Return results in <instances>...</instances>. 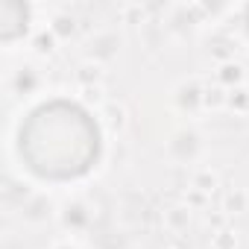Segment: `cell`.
<instances>
[{
	"label": "cell",
	"instance_id": "cell-1",
	"mask_svg": "<svg viewBox=\"0 0 249 249\" xmlns=\"http://www.w3.org/2000/svg\"><path fill=\"white\" fill-rule=\"evenodd\" d=\"M164 217H167V229L170 231H182L191 223V205H173V208L164 211Z\"/></svg>",
	"mask_w": 249,
	"mask_h": 249
},
{
	"label": "cell",
	"instance_id": "cell-2",
	"mask_svg": "<svg viewBox=\"0 0 249 249\" xmlns=\"http://www.w3.org/2000/svg\"><path fill=\"white\" fill-rule=\"evenodd\" d=\"M103 117H106V123H108L111 132H120L123 126H126V108L117 106V103H108V106L103 108Z\"/></svg>",
	"mask_w": 249,
	"mask_h": 249
},
{
	"label": "cell",
	"instance_id": "cell-3",
	"mask_svg": "<svg viewBox=\"0 0 249 249\" xmlns=\"http://www.w3.org/2000/svg\"><path fill=\"white\" fill-rule=\"evenodd\" d=\"M217 185H220V176L214 170H199L194 176V191H199V194H214Z\"/></svg>",
	"mask_w": 249,
	"mask_h": 249
},
{
	"label": "cell",
	"instance_id": "cell-4",
	"mask_svg": "<svg viewBox=\"0 0 249 249\" xmlns=\"http://www.w3.org/2000/svg\"><path fill=\"white\" fill-rule=\"evenodd\" d=\"M211 246L214 249H237V234L231 229H220V231H214Z\"/></svg>",
	"mask_w": 249,
	"mask_h": 249
},
{
	"label": "cell",
	"instance_id": "cell-5",
	"mask_svg": "<svg viewBox=\"0 0 249 249\" xmlns=\"http://www.w3.org/2000/svg\"><path fill=\"white\" fill-rule=\"evenodd\" d=\"M226 211H229V214L246 211V191H240V188L229 191V196H226Z\"/></svg>",
	"mask_w": 249,
	"mask_h": 249
},
{
	"label": "cell",
	"instance_id": "cell-6",
	"mask_svg": "<svg viewBox=\"0 0 249 249\" xmlns=\"http://www.w3.org/2000/svg\"><path fill=\"white\" fill-rule=\"evenodd\" d=\"M76 79L88 88V85H94V82L103 79V71H100V65H82V68L76 71Z\"/></svg>",
	"mask_w": 249,
	"mask_h": 249
},
{
	"label": "cell",
	"instance_id": "cell-7",
	"mask_svg": "<svg viewBox=\"0 0 249 249\" xmlns=\"http://www.w3.org/2000/svg\"><path fill=\"white\" fill-rule=\"evenodd\" d=\"M226 100H229V94H223V88H205L202 91V103L205 106L220 108V106H226Z\"/></svg>",
	"mask_w": 249,
	"mask_h": 249
},
{
	"label": "cell",
	"instance_id": "cell-8",
	"mask_svg": "<svg viewBox=\"0 0 249 249\" xmlns=\"http://www.w3.org/2000/svg\"><path fill=\"white\" fill-rule=\"evenodd\" d=\"M231 108L237 106V111H249V91L246 88H237V91H231L229 94V100H226Z\"/></svg>",
	"mask_w": 249,
	"mask_h": 249
},
{
	"label": "cell",
	"instance_id": "cell-9",
	"mask_svg": "<svg viewBox=\"0 0 249 249\" xmlns=\"http://www.w3.org/2000/svg\"><path fill=\"white\" fill-rule=\"evenodd\" d=\"M220 79L237 85V82L243 79V68H240V65H223V68H220Z\"/></svg>",
	"mask_w": 249,
	"mask_h": 249
},
{
	"label": "cell",
	"instance_id": "cell-10",
	"mask_svg": "<svg viewBox=\"0 0 249 249\" xmlns=\"http://www.w3.org/2000/svg\"><path fill=\"white\" fill-rule=\"evenodd\" d=\"M170 249H176V246H170Z\"/></svg>",
	"mask_w": 249,
	"mask_h": 249
}]
</instances>
